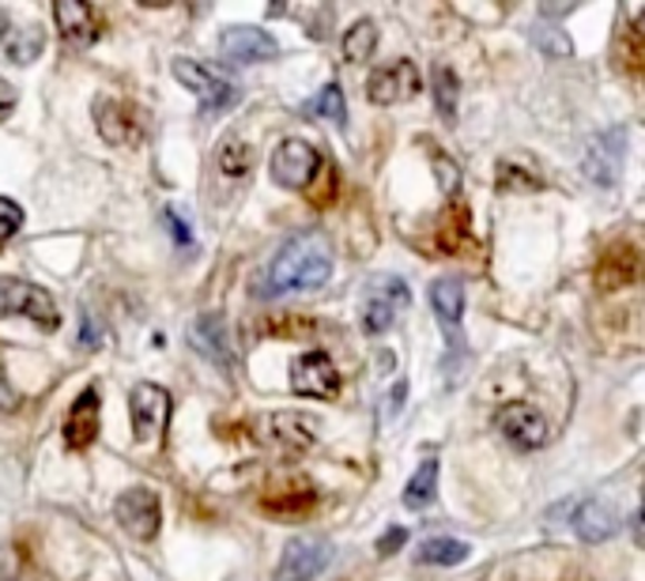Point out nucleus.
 <instances>
[{
    "mask_svg": "<svg viewBox=\"0 0 645 581\" xmlns=\"http://www.w3.org/2000/svg\"><path fill=\"white\" fill-rule=\"evenodd\" d=\"M407 302H412V291H407V283L401 276H370L366 291H363V307H359V313H363V329L370 337L393 329V321L407 310Z\"/></svg>",
    "mask_w": 645,
    "mask_h": 581,
    "instance_id": "obj_2",
    "label": "nucleus"
},
{
    "mask_svg": "<svg viewBox=\"0 0 645 581\" xmlns=\"http://www.w3.org/2000/svg\"><path fill=\"white\" fill-rule=\"evenodd\" d=\"M57 31L72 46H94L102 38V16L88 0H57L53 4Z\"/></svg>",
    "mask_w": 645,
    "mask_h": 581,
    "instance_id": "obj_13",
    "label": "nucleus"
},
{
    "mask_svg": "<svg viewBox=\"0 0 645 581\" xmlns=\"http://www.w3.org/2000/svg\"><path fill=\"white\" fill-rule=\"evenodd\" d=\"M420 91H423V80H420V69H415L412 61L385 64V69H377L366 83L370 102H377V107H396V102L415 99Z\"/></svg>",
    "mask_w": 645,
    "mask_h": 581,
    "instance_id": "obj_10",
    "label": "nucleus"
},
{
    "mask_svg": "<svg viewBox=\"0 0 645 581\" xmlns=\"http://www.w3.org/2000/svg\"><path fill=\"white\" fill-rule=\"evenodd\" d=\"M434 491H439V461H423L415 475L404 488V507L407 510H423L434 502Z\"/></svg>",
    "mask_w": 645,
    "mask_h": 581,
    "instance_id": "obj_22",
    "label": "nucleus"
},
{
    "mask_svg": "<svg viewBox=\"0 0 645 581\" xmlns=\"http://www.w3.org/2000/svg\"><path fill=\"white\" fill-rule=\"evenodd\" d=\"M94 126H99L102 140H110V144H137L140 140V121L129 102L99 99V107H94Z\"/></svg>",
    "mask_w": 645,
    "mask_h": 581,
    "instance_id": "obj_15",
    "label": "nucleus"
},
{
    "mask_svg": "<svg viewBox=\"0 0 645 581\" xmlns=\"http://www.w3.org/2000/svg\"><path fill=\"white\" fill-rule=\"evenodd\" d=\"M642 276V257L634 246H612L608 253H604L601 269H596V280H601V288H627Z\"/></svg>",
    "mask_w": 645,
    "mask_h": 581,
    "instance_id": "obj_20",
    "label": "nucleus"
},
{
    "mask_svg": "<svg viewBox=\"0 0 645 581\" xmlns=\"http://www.w3.org/2000/svg\"><path fill=\"white\" fill-rule=\"evenodd\" d=\"M404 540H407V532L404 525H396V529H389L382 540H377V555H393L396 548H404Z\"/></svg>",
    "mask_w": 645,
    "mask_h": 581,
    "instance_id": "obj_31",
    "label": "nucleus"
},
{
    "mask_svg": "<svg viewBox=\"0 0 645 581\" xmlns=\"http://www.w3.org/2000/svg\"><path fill=\"white\" fill-rule=\"evenodd\" d=\"M0 318H27L46 332L61 325V313H57L50 291L34 288L27 280H12V276H0Z\"/></svg>",
    "mask_w": 645,
    "mask_h": 581,
    "instance_id": "obj_4",
    "label": "nucleus"
},
{
    "mask_svg": "<svg viewBox=\"0 0 645 581\" xmlns=\"http://www.w3.org/2000/svg\"><path fill=\"white\" fill-rule=\"evenodd\" d=\"M627 64H631V72H642V38H638V27H631V34H627Z\"/></svg>",
    "mask_w": 645,
    "mask_h": 581,
    "instance_id": "obj_34",
    "label": "nucleus"
},
{
    "mask_svg": "<svg viewBox=\"0 0 645 581\" xmlns=\"http://www.w3.org/2000/svg\"><path fill=\"white\" fill-rule=\"evenodd\" d=\"M495 186L502 189V193H525V189L544 186V178H540L536 170L521 167L517 159H502L498 170H495Z\"/></svg>",
    "mask_w": 645,
    "mask_h": 581,
    "instance_id": "obj_25",
    "label": "nucleus"
},
{
    "mask_svg": "<svg viewBox=\"0 0 645 581\" xmlns=\"http://www.w3.org/2000/svg\"><path fill=\"white\" fill-rule=\"evenodd\" d=\"M374 46H377V27L370 23V19H359V23L344 34V42H340V53H344L347 64H363L374 57Z\"/></svg>",
    "mask_w": 645,
    "mask_h": 581,
    "instance_id": "obj_23",
    "label": "nucleus"
},
{
    "mask_svg": "<svg viewBox=\"0 0 645 581\" xmlns=\"http://www.w3.org/2000/svg\"><path fill=\"white\" fill-rule=\"evenodd\" d=\"M468 555H472V548L453 537H434L420 548V563H431V567H461Z\"/></svg>",
    "mask_w": 645,
    "mask_h": 581,
    "instance_id": "obj_24",
    "label": "nucleus"
},
{
    "mask_svg": "<svg viewBox=\"0 0 645 581\" xmlns=\"http://www.w3.org/2000/svg\"><path fill=\"white\" fill-rule=\"evenodd\" d=\"M536 38H544L540 46H544L547 53H571V38L566 34H547L544 27H536Z\"/></svg>",
    "mask_w": 645,
    "mask_h": 581,
    "instance_id": "obj_32",
    "label": "nucleus"
},
{
    "mask_svg": "<svg viewBox=\"0 0 645 581\" xmlns=\"http://www.w3.org/2000/svg\"><path fill=\"white\" fill-rule=\"evenodd\" d=\"M332 276V246L321 231H302L291 234L280 246L276 257L264 276V294H299V291H318Z\"/></svg>",
    "mask_w": 645,
    "mask_h": 581,
    "instance_id": "obj_1",
    "label": "nucleus"
},
{
    "mask_svg": "<svg viewBox=\"0 0 645 581\" xmlns=\"http://www.w3.org/2000/svg\"><path fill=\"white\" fill-rule=\"evenodd\" d=\"M163 219H167V227H170V231H174V238H178V246H189V242H193V234H189V231H185V219H182V216H178V212H174V208H167V212H163Z\"/></svg>",
    "mask_w": 645,
    "mask_h": 581,
    "instance_id": "obj_33",
    "label": "nucleus"
},
{
    "mask_svg": "<svg viewBox=\"0 0 645 581\" xmlns=\"http://www.w3.org/2000/svg\"><path fill=\"white\" fill-rule=\"evenodd\" d=\"M495 427L510 445H517V450H540V445L547 442V434H552L547 431V419L528 404H506L495 415Z\"/></svg>",
    "mask_w": 645,
    "mask_h": 581,
    "instance_id": "obj_12",
    "label": "nucleus"
},
{
    "mask_svg": "<svg viewBox=\"0 0 645 581\" xmlns=\"http://www.w3.org/2000/svg\"><path fill=\"white\" fill-rule=\"evenodd\" d=\"M220 170L223 174H231V178H242V174H250V167H253V148L245 144V140L239 137H226L223 144H220Z\"/></svg>",
    "mask_w": 645,
    "mask_h": 581,
    "instance_id": "obj_26",
    "label": "nucleus"
},
{
    "mask_svg": "<svg viewBox=\"0 0 645 581\" xmlns=\"http://www.w3.org/2000/svg\"><path fill=\"white\" fill-rule=\"evenodd\" d=\"M332 563V544L321 537H299L283 548L276 581H314Z\"/></svg>",
    "mask_w": 645,
    "mask_h": 581,
    "instance_id": "obj_8",
    "label": "nucleus"
},
{
    "mask_svg": "<svg viewBox=\"0 0 645 581\" xmlns=\"http://www.w3.org/2000/svg\"><path fill=\"white\" fill-rule=\"evenodd\" d=\"M12 107H16V88L4 80V76H0V121H4L8 113H12Z\"/></svg>",
    "mask_w": 645,
    "mask_h": 581,
    "instance_id": "obj_35",
    "label": "nucleus"
},
{
    "mask_svg": "<svg viewBox=\"0 0 645 581\" xmlns=\"http://www.w3.org/2000/svg\"><path fill=\"white\" fill-rule=\"evenodd\" d=\"M574 529L585 544H604V540L615 537L619 521H615V510L604 499H585L574 513Z\"/></svg>",
    "mask_w": 645,
    "mask_h": 581,
    "instance_id": "obj_19",
    "label": "nucleus"
},
{
    "mask_svg": "<svg viewBox=\"0 0 645 581\" xmlns=\"http://www.w3.org/2000/svg\"><path fill=\"white\" fill-rule=\"evenodd\" d=\"M457 99H461V83L457 76H453V69H434V102H439L442 118H453L457 113Z\"/></svg>",
    "mask_w": 645,
    "mask_h": 581,
    "instance_id": "obj_28",
    "label": "nucleus"
},
{
    "mask_svg": "<svg viewBox=\"0 0 645 581\" xmlns=\"http://www.w3.org/2000/svg\"><path fill=\"white\" fill-rule=\"evenodd\" d=\"M220 50L234 64H264L280 57V42L261 27H226L220 34Z\"/></svg>",
    "mask_w": 645,
    "mask_h": 581,
    "instance_id": "obj_11",
    "label": "nucleus"
},
{
    "mask_svg": "<svg viewBox=\"0 0 645 581\" xmlns=\"http://www.w3.org/2000/svg\"><path fill=\"white\" fill-rule=\"evenodd\" d=\"M99 389H83L80 397L72 400L69 408V419H64V442L72 445V450H88V445L99 438Z\"/></svg>",
    "mask_w": 645,
    "mask_h": 581,
    "instance_id": "obj_14",
    "label": "nucleus"
},
{
    "mask_svg": "<svg viewBox=\"0 0 645 581\" xmlns=\"http://www.w3.org/2000/svg\"><path fill=\"white\" fill-rule=\"evenodd\" d=\"M19 227H23V208L16 204V200H4L0 197V246L12 238Z\"/></svg>",
    "mask_w": 645,
    "mask_h": 581,
    "instance_id": "obj_30",
    "label": "nucleus"
},
{
    "mask_svg": "<svg viewBox=\"0 0 645 581\" xmlns=\"http://www.w3.org/2000/svg\"><path fill=\"white\" fill-rule=\"evenodd\" d=\"M8 34V16H4V8H0V38Z\"/></svg>",
    "mask_w": 645,
    "mask_h": 581,
    "instance_id": "obj_37",
    "label": "nucleus"
},
{
    "mask_svg": "<svg viewBox=\"0 0 645 581\" xmlns=\"http://www.w3.org/2000/svg\"><path fill=\"white\" fill-rule=\"evenodd\" d=\"M170 69H174L178 83H185V88L201 99V110H231L234 102H239V83L226 72L215 69V64L193 61V57H178Z\"/></svg>",
    "mask_w": 645,
    "mask_h": 581,
    "instance_id": "obj_3",
    "label": "nucleus"
},
{
    "mask_svg": "<svg viewBox=\"0 0 645 581\" xmlns=\"http://www.w3.org/2000/svg\"><path fill=\"white\" fill-rule=\"evenodd\" d=\"M318 170H321V156L306 144V140H283L276 148V156H272V178H276L283 189H295V193L314 186Z\"/></svg>",
    "mask_w": 645,
    "mask_h": 581,
    "instance_id": "obj_6",
    "label": "nucleus"
},
{
    "mask_svg": "<svg viewBox=\"0 0 645 581\" xmlns=\"http://www.w3.org/2000/svg\"><path fill=\"white\" fill-rule=\"evenodd\" d=\"M623 151H627V137H623V129L604 132V137L593 144L589 159H585V174H589L596 186H612V182H619Z\"/></svg>",
    "mask_w": 645,
    "mask_h": 581,
    "instance_id": "obj_16",
    "label": "nucleus"
},
{
    "mask_svg": "<svg viewBox=\"0 0 645 581\" xmlns=\"http://www.w3.org/2000/svg\"><path fill=\"white\" fill-rule=\"evenodd\" d=\"M269 427V438L283 450H310L318 445V423L310 415H299V412H276L264 419Z\"/></svg>",
    "mask_w": 645,
    "mask_h": 581,
    "instance_id": "obj_18",
    "label": "nucleus"
},
{
    "mask_svg": "<svg viewBox=\"0 0 645 581\" xmlns=\"http://www.w3.org/2000/svg\"><path fill=\"white\" fill-rule=\"evenodd\" d=\"M129 415H132V431H137L140 442H151V438L163 434L170 423V393L163 385H151V382L132 385Z\"/></svg>",
    "mask_w": 645,
    "mask_h": 581,
    "instance_id": "obj_5",
    "label": "nucleus"
},
{
    "mask_svg": "<svg viewBox=\"0 0 645 581\" xmlns=\"http://www.w3.org/2000/svg\"><path fill=\"white\" fill-rule=\"evenodd\" d=\"M189 340H193V348L208 355L212 363L220 367H231L234 355H231V340H226V321L223 313H204V318H196L193 325H189Z\"/></svg>",
    "mask_w": 645,
    "mask_h": 581,
    "instance_id": "obj_17",
    "label": "nucleus"
},
{
    "mask_svg": "<svg viewBox=\"0 0 645 581\" xmlns=\"http://www.w3.org/2000/svg\"><path fill=\"white\" fill-rule=\"evenodd\" d=\"M431 310L439 313V321L445 329H457V321L464 318V288L457 280H439L431 283Z\"/></svg>",
    "mask_w": 645,
    "mask_h": 581,
    "instance_id": "obj_21",
    "label": "nucleus"
},
{
    "mask_svg": "<svg viewBox=\"0 0 645 581\" xmlns=\"http://www.w3.org/2000/svg\"><path fill=\"white\" fill-rule=\"evenodd\" d=\"M12 408H16V393L8 389L4 374H0V412H12Z\"/></svg>",
    "mask_w": 645,
    "mask_h": 581,
    "instance_id": "obj_36",
    "label": "nucleus"
},
{
    "mask_svg": "<svg viewBox=\"0 0 645 581\" xmlns=\"http://www.w3.org/2000/svg\"><path fill=\"white\" fill-rule=\"evenodd\" d=\"M118 525L129 532L132 540H155L159 525H163V507H159V494L151 488H132L118 499Z\"/></svg>",
    "mask_w": 645,
    "mask_h": 581,
    "instance_id": "obj_7",
    "label": "nucleus"
},
{
    "mask_svg": "<svg viewBox=\"0 0 645 581\" xmlns=\"http://www.w3.org/2000/svg\"><path fill=\"white\" fill-rule=\"evenodd\" d=\"M291 389H295L299 397L332 400L340 393V370L325 351H306V355H299L295 367H291Z\"/></svg>",
    "mask_w": 645,
    "mask_h": 581,
    "instance_id": "obj_9",
    "label": "nucleus"
},
{
    "mask_svg": "<svg viewBox=\"0 0 645 581\" xmlns=\"http://www.w3.org/2000/svg\"><path fill=\"white\" fill-rule=\"evenodd\" d=\"M310 113H318V118H329L332 126H347L344 91H340L336 83H329V88H321V94H318V99L310 102Z\"/></svg>",
    "mask_w": 645,
    "mask_h": 581,
    "instance_id": "obj_27",
    "label": "nucleus"
},
{
    "mask_svg": "<svg viewBox=\"0 0 645 581\" xmlns=\"http://www.w3.org/2000/svg\"><path fill=\"white\" fill-rule=\"evenodd\" d=\"M42 42H46V34L38 31V27H31V31H23L16 38L12 46H8V61H16V64H31L38 53H42Z\"/></svg>",
    "mask_w": 645,
    "mask_h": 581,
    "instance_id": "obj_29",
    "label": "nucleus"
}]
</instances>
